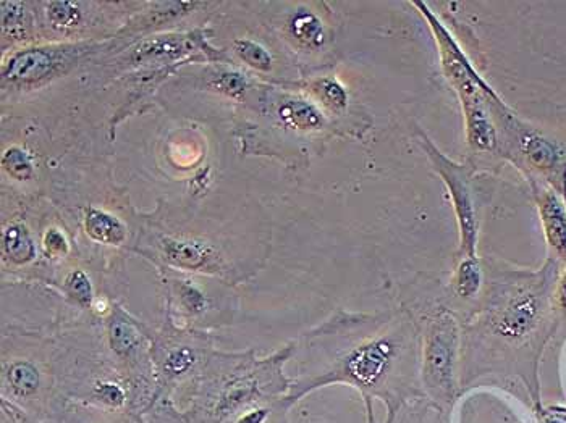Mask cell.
Segmentation results:
<instances>
[{"instance_id": "obj_2", "label": "cell", "mask_w": 566, "mask_h": 423, "mask_svg": "<svg viewBox=\"0 0 566 423\" xmlns=\"http://www.w3.org/2000/svg\"><path fill=\"white\" fill-rule=\"evenodd\" d=\"M560 270L562 265L552 259L537 270L486 267L478 310L463 323L461 382L484 375L490 365L536 357L557 322L554 291Z\"/></svg>"}, {"instance_id": "obj_26", "label": "cell", "mask_w": 566, "mask_h": 423, "mask_svg": "<svg viewBox=\"0 0 566 423\" xmlns=\"http://www.w3.org/2000/svg\"><path fill=\"white\" fill-rule=\"evenodd\" d=\"M180 299H182L183 306L190 312H193V314H199V312H203L206 309L207 301L204 298V294L195 286L188 285V283L180 286Z\"/></svg>"}, {"instance_id": "obj_6", "label": "cell", "mask_w": 566, "mask_h": 423, "mask_svg": "<svg viewBox=\"0 0 566 423\" xmlns=\"http://www.w3.org/2000/svg\"><path fill=\"white\" fill-rule=\"evenodd\" d=\"M418 143L431 162L432 170L437 173L452 201L453 214L457 220L458 251L457 259L461 257H478L479 220L478 201L474 196L473 172L469 165L461 164L448 157L426 131L418 130Z\"/></svg>"}, {"instance_id": "obj_20", "label": "cell", "mask_w": 566, "mask_h": 423, "mask_svg": "<svg viewBox=\"0 0 566 423\" xmlns=\"http://www.w3.org/2000/svg\"><path fill=\"white\" fill-rule=\"evenodd\" d=\"M2 165H4L5 172L15 180H28L33 175L31 157L20 147H10L9 151H5Z\"/></svg>"}, {"instance_id": "obj_3", "label": "cell", "mask_w": 566, "mask_h": 423, "mask_svg": "<svg viewBox=\"0 0 566 423\" xmlns=\"http://www.w3.org/2000/svg\"><path fill=\"white\" fill-rule=\"evenodd\" d=\"M487 104L497 130V155L528 183L554 188L566 202V136L526 122L486 83Z\"/></svg>"}, {"instance_id": "obj_21", "label": "cell", "mask_w": 566, "mask_h": 423, "mask_svg": "<svg viewBox=\"0 0 566 423\" xmlns=\"http://www.w3.org/2000/svg\"><path fill=\"white\" fill-rule=\"evenodd\" d=\"M195 352L188 348L174 349L165 357L164 375L167 378H180L190 372L195 365Z\"/></svg>"}, {"instance_id": "obj_1", "label": "cell", "mask_w": 566, "mask_h": 423, "mask_svg": "<svg viewBox=\"0 0 566 423\" xmlns=\"http://www.w3.org/2000/svg\"><path fill=\"white\" fill-rule=\"evenodd\" d=\"M300 375L283 403L309 391L345 383L384 401L395 415L421 394L419 323L408 310L335 319L306 338Z\"/></svg>"}, {"instance_id": "obj_15", "label": "cell", "mask_w": 566, "mask_h": 423, "mask_svg": "<svg viewBox=\"0 0 566 423\" xmlns=\"http://www.w3.org/2000/svg\"><path fill=\"white\" fill-rule=\"evenodd\" d=\"M2 248L7 259L15 265H26L36 257V244L22 225H12L4 231Z\"/></svg>"}, {"instance_id": "obj_16", "label": "cell", "mask_w": 566, "mask_h": 423, "mask_svg": "<svg viewBox=\"0 0 566 423\" xmlns=\"http://www.w3.org/2000/svg\"><path fill=\"white\" fill-rule=\"evenodd\" d=\"M140 335V330L135 327V323L119 315L110 323V348L114 349L115 354L119 356H131L136 349L140 348Z\"/></svg>"}, {"instance_id": "obj_29", "label": "cell", "mask_w": 566, "mask_h": 423, "mask_svg": "<svg viewBox=\"0 0 566 423\" xmlns=\"http://www.w3.org/2000/svg\"><path fill=\"white\" fill-rule=\"evenodd\" d=\"M541 423H566V407L550 406L539 409Z\"/></svg>"}, {"instance_id": "obj_9", "label": "cell", "mask_w": 566, "mask_h": 423, "mask_svg": "<svg viewBox=\"0 0 566 423\" xmlns=\"http://www.w3.org/2000/svg\"><path fill=\"white\" fill-rule=\"evenodd\" d=\"M450 296L463 304H476L486 289V267L481 257H461L448 283Z\"/></svg>"}, {"instance_id": "obj_24", "label": "cell", "mask_w": 566, "mask_h": 423, "mask_svg": "<svg viewBox=\"0 0 566 423\" xmlns=\"http://www.w3.org/2000/svg\"><path fill=\"white\" fill-rule=\"evenodd\" d=\"M23 17H25V5L22 2H2V26L4 30L10 28L23 31Z\"/></svg>"}, {"instance_id": "obj_4", "label": "cell", "mask_w": 566, "mask_h": 423, "mask_svg": "<svg viewBox=\"0 0 566 423\" xmlns=\"http://www.w3.org/2000/svg\"><path fill=\"white\" fill-rule=\"evenodd\" d=\"M436 42L440 70L457 94L469 149L497 155V130L486 97L487 80L469 59L458 39L426 2H413Z\"/></svg>"}, {"instance_id": "obj_17", "label": "cell", "mask_w": 566, "mask_h": 423, "mask_svg": "<svg viewBox=\"0 0 566 423\" xmlns=\"http://www.w3.org/2000/svg\"><path fill=\"white\" fill-rule=\"evenodd\" d=\"M64 412L62 423H138L128 412L106 411L86 404L68 407Z\"/></svg>"}, {"instance_id": "obj_14", "label": "cell", "mask_w": 566, "mask_h": 423, "mask_svg": "<svg viewBox=\"0 0 566 423\" xmlns=\"http://www.w3.org/2000/svg\"><path fill=\"white\" fill-rule=\"evenodd\" d=\"M86 231L98 243L120 246L127 239V230H125L122 223L117 218L112 217V215L102 212V210H88V214H86Z\"/></svg>"}, {"instance_id": "obj_7", "label": "cell", "mask_w": 566, "mask_h": 423, "mask_svg": "<svg viewBox=\"0 0 566 423\" xmlns=\"http://www.w3.org/2000/svg\"><path fill=\"white\" fill-rule=\"evenodd\" d=\"M541 222L549 259L566 264V202L554 188L541 183H529Z\"/></svg>"}, {"instance_id": "obj_12", "label": "cell", "mask_w": 566, "mask_h": 423, "mask_svg": "<svg viewBox=\"0 0 566 423\" xmlns=\"http://www.w3.org/2000/svg\"><path fill=\"white\" fill-rule=\"evenodd\" d=\"M288 30L301 46L308 49H321L326 46L327 26L319 15L309 10H301L288 21Z\"/></svg>"}, {"instance_id": "obj_5", "label": "cell", "mask_w": 566, "mask_h": 423, "mask_svg": "<svg viewBox=\"0 0 566 423\" xmlns=\"http://www.w3.org/2000/svg\"><path fill=\"white\" fill-rule=\"evenodd\" d=\"M418 323L421 388L439 411H448L461 393L463 323L445 306L427 310Z\"/></svg>"}, {"instance_id": "obj_23", "label": "cell", "mask_w": 566, "mask_h": 423, "mask_svg": "<svg viewBox=\"0 0 566 423\" xmlns=\"http://www.w3.org/2000/svg\"><path fill=\"white\" fill-rule=\"evenodd\" d=\"M47 7H49V18H51L52 25L55 28H59V30L73 28L80 21L81 13L78 10V4H73V2H51Z\"/></svg>"}, {"instance_id": "obj_13", "label": "cell", "mask_w": 566, "mask_h": 423, "mask_svg": "<svg viewBox=\"0 0 566 423\" xmlns=\"http://www.w3.org/2000/svg\"><path fill=\"white\" fill-rule=\"evenodd\" d=\"M309 93L313 94L314 101L332 114H343L350 105V94L337 78L322 76L309 83Z\"/></svg>"}, {"instance_id": "obj_18", "label": "cell", "mask_w": 566, "mask_h": 423, "mask_svg": "<svg viewBox=\"0 0 566 423\" xmlns=\"http://www.w3.org/2000/svg\"><path fill=\"white\" fill-rule=\"evenodd\" d=\"M190 51V46L185 39L162 38L156 41L144 42L143 46L138 47L136 59H172L180 57L185 52Z\"/></svg>"}, {"instance_id": "obj_27", "label": "cell", "mask_w": 566, "mask_h": 423, "mask_svg": "<svg viewBox=\"0 0 566 423\" xmlns=\"http://www.w3.org/2000/svg\"><path fill=\"white\" fill-rule=\"evenodd\" d=\"M555 319L566 320V264L558 275L554 291Z\"/></svg>"}, {"instance_id": "obj_19", "label": "cell", "mask_w": 566, "mask_h": 423, "mask_svg": "<svg viewBox=\"0 0 566 423\" xmlns=\"http://www.w3.org/2000/svg\"><path fill=\"white\" fill-rule=\"evenodd\" d=\"M235 52L246 65H250L254 70L271 72L274 59H272L271 52L259 42L251 41V39H238L235 42Z\"/></svg>"}, {"instance_id": "obj_11", "label": "cell", "mask_w": 566, "mask_h": 423, "mask_svg": "<svg viewBox=\"0 0 566 423\" xmlns=\"http://www.w3.org/2000/svg\"><path fill=\"white\" fill-rule=\"evenodd\" d=\"M165 259L178 269L207 270L211 269L217 257L209 244L199 241H175L167 239L164 243Z\"/></svg>"}, {"instance_id": "obj_28", "label": "cell", "mask_w": 566, "mask_h": 423, "mask_svg": "<svg viewBox=\"0 0 566 423\" xmlns=\"http://www.w3.org/2000/svg\"><path fill=\"white\" fill-rule=\"evenodd\" d=\"M44 244H46L47 252H51L54 256L67 254L68 244L67 241H65L64 235H62L59 230L47 231L46 238H44Z\"/></svg>"}, {"instance_id": "obj_22", "label": "cell", "mask_w": 566, "mask_h": 423, "mask_svg": "<svg viewBox=\"0 0 566 423\" xmlns=\"http://www.w3.org/2000/svg\"><path fill=\"white\" fill-rule=\"evenodd\" d=\"M65 288H67V293L83 306L93 304V285H91V280L83 270H73L65 280Z\"/></svg>"}, {"instance_id": "obj_10", "label": "cell", "mask_w": 566, "mask_h": 423, "mask_svg": "<svg viewBox=\"0 0 566 423\" xmlns=\"http://www.w3.org/2000/svg\"><path fill=\"white\" fill-rule=\"evenodd\" d=\"M57 65L54 52L46 49H28L10 57L4 65V80L10 83H28L43 78Z\"/></svg>"}, {"instance_id": "obj_8", "label": "cell", "mask_w": 566, "mask_h": 423, "mask_svg": "<svg viewBox=\"0 0 566 423\" xmlns=\"http://www.w3.org/2000/svg\"><path fill=\"white\" fill-rule=\"evenodd\" d=\"M274 114L283 128L296 133H319L326 130L327 115L324 110L306 97L283 94L275 102Z\"/></svg>"}, {"instance_id": "obj_25", "label": "cell", "mask_w": 566, "mask_h": 423, "mask_svg": "<svg viewBox=\"0 0 566 423\" xmlns=\"http://www.w3.org/2000/svg\"><path fill=\"white\" fill-rule=\"evenodd\" d=\"M216 86L222 93L229 94V96H240L245 93L246 83L245 76L237 72H224L222 75L217 76Z\"/></svg>"}]
</instances>
